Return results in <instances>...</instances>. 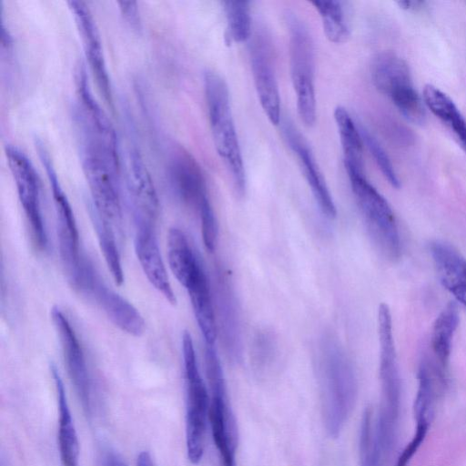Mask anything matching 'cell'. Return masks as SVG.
<instances>
[{
    "instance_id": "17",
    "label": "cell",
    "mask_w": 466,
    "mask_h": 466,
    "mask_svg": "<svg viewBox=\"0 0 466 466\" xmlns=\"http://www.w3.org/2000/svg\"><path fill=\"white\" fill-rule=\"evenodd\" d=\"M228 280L225 274H218L217 300L219 326L228 357L238 361L242 353L241 325L235 292Z\"/></svg>"
},
{
    "instance_id": "13",
    "label": "cell",
    "mask_w": 466,
    "mask_h": 466,
    "mask_svg": "<svg viewBox=\"0 0 466 466\" xmlns=\"http://www.w3.org/2000/svg\"><path fill=\"white\" fill-rule=\"evenodd\" d=\"M127 187L135 223L155 225L159 210L158 198L150 173L137 149L128 153Z\"/></svg>"
},
{
    "instance_id": "36",
    "label": "cell",
    "mask_w": 466,
    "mask_h": 466,
    "mask_svg": "<svg viewBox=\"0 0 466 466\" xmlns=\"http://www.w3.org/2000/svg\"><path fill=\"white\" fill-rule=\"evenodd\" d=\"M119 8L126 19L133 25H138L139 15L137 2L134 1H119Z\"/></svg>"
},
{
    "instance_id": "39",
    "label": "cell",
    "mask_w": 466,
    "mask_h": 466,
    "mask_svg": "<svg viewBox=\"0 0 466 466\" xmlns=\"http://www.w3.org/2000/svg\"><path fill=\"white\" fill-rule=\"evenodd\" d=\"M137 466H153L151 456L147 451L139 453L137 461Z\"/></svg>"
},
{
    "instance_id": "34",
    "label": "cell",
    "mask_w": 466,
    "mask_h": 466,
    "mask_svg": "<svg viewBox=\"0 0 466 466\" xmlns=\"http://www.w3.org/2000/svg\"><path fill=\"white\" fill-rule=\"evenodd\" d=\"M276 341L269 331L264 329L256 333L252 344V360L258 370H264L275 354Z\"/></svg>"
},
{
    "instance_id": "9",
    "label": "cell",
    "mask_w": 466,
    "mask_h": 466,
    "mask_svg": "<svg viewBox=\"0 0 466 466\" xmlns=\"http://www.w3.org/2000/svg\"><path fill=\"white\" fill-rule=\"evenodd\" d=\"M207 377L210 390L208 420L221 466H237L238 430L228 403L223 370L214 369L207 373Z\"/></svg>"
},
{
    "instance_id": "5",
    "label": "cell",
    "mask_w": 466,
    "mask_h": 466,
    "mask_svg": "<svg viewBox=\"0 0 466 466\" xmlns=\"http://www.w3.org/2000/svg\"><path fill=\"white\" fill-rule=\"evenodd\" d=\"M290 76L301 121L311 127L316 121L315 53L307 25L293 14L287 15Z\"/></svg>"
},
{
    "instance_id": "11",
    "label": "cell",
    "mask_w": 466,
    "mask_h": 466,
    "mask_svg": "<svg viewBox=\"0 0 466 466\" xmlns=\"http://www.w3.org/2000/svg\"><path fill=\"white\" fill-rule=\"evenodd\" d=\"M250 65L260 106L271 124L280 122V97L269 36L258 30L249 47Z\"/></svg>"
},
{
    "instance_id": "23",
    "label": "cell",
    "mask_w": 466,
    "mask_h": 466,
    "mask_svg": "<svg viewBox=\"0 0 466 466\" xmlns=\"http://www.w3.org/2000/svg\"><path fill=\"white\" fill-rule=\"evenodd\" d=\"M167 258L170 269L177 281L185 288L203 269L184 232L170 228L167 238Z\"/></svg>"
},
{
    "instance_id": "7",
    "label": "cell",
    "mask_w": 466,
    "mask_h": 466,
    "mask_svg": "<svg viewBox=\"0 0 466 466\" xmlns=\"http://www.w3.org/2000/svg\"><path fill=\"white\" fill-rule=\"evenodd\" d=\"M38 154L45 166L52 188L56 218L59 252L69 283L77 286L86 261L80 254L79 234L70 203L65 195L52 161L41 142L36 143Z\"/></svg>"
},
{
    "instance_id": "32",
    "label": "cell",
    "mask_w": 466,
    "mask_h": 466,
    "mask_svg": "<svg viewBox=\"0 0 466 466\" xmlns=\"http://www.w3.org/2000/svg\"><path fill=\"white\" fill-rule=\"evenodd\" d=\"M390 98L406 119L417 125L425 122V109L413 86L397 92Z\"/></svg>"
},
{
    "instance_id": "24",
    "label": "cell",
    "mask_w": 466,
    "mask_h": 466,
    "mask_svg": "<svg viewBox=\"0 0 466 466\" xmlns=\"http://www.w3.org/2000/svg\"><path fill=\"white\" fill-rule=\"evenodd\" d=\"M190 298L193 312L206 345H214L216 319L210 287L202 269L186 289Z\"/></svg>"
},
{
    "instance_id": "35",
    "label": "cell",
    "mask_w": 466,
    "mask_h": 466,
    "mask_svg": "<svg viewBox=\"0 0 466 466\" xmlns=\"http://www.w3.org/2000/svg\"><path fill=\"white\" fill-rule=\"evenodd\" d=\"M198 211L200 218L203 243L206 248L212 252L217 246L218 228L209 198L201 204Z\"/></svg>"
},
{
    "instance_id": "4",
    "label": "cell",
    "mask_w": 466,
    "mask_h": 466,
    "mask_svg": "<svg viewBox=\"0 0 466 466\" xmlns=\"http://www.w3.org/2000/svg\"><path fill=\"white\" fill-rule=\"evenodd\" d=\"M186 380V445L187 458L193 464L202 460L205 450L210 399L199 373L194 344L189 332L182 336Z\"/></svg>"
},
{
    "instance_id": "3",
    "label": "cell",
    "mask_w": 466,
    "mask_h": 466,
    "mask_svg": "<svg viewBox=\"0 0 466 466\" xmlns=\"http://www.w3.org/2000/svg\"><path fill=\"white\" fill-rule=\"evenodd\" d=\"M204 90L215 147L231 175L236 192L242 196L246 174L228 86L219 74L208 69L204 73Z\"/></svg>"
},
{
    "instance_id": "30",
    "label": "cell",
    "mask_w": 466,
    "mask_h": 466,
    "mask_svg": "<svg viewBox=\"0 0 466 466\" xmlns=\"http://www.w3.org/2000/svg\"><path fill=\"white\" fill-rule=\"evenodd\" d=\"M360 466H383L386 454L379 441L373 412L366 409L360 431Z\"/></svg>"
},
{
    "instance_id": "19",
    "label": "cell",
    "mask_w": 466,
    "mask_h": 466,
    "mask_svg": "<svg viewBox=\"0 0 466 466\" xmlns=\"http://www.w3.org/2000/svg\"><path fill=\"white\" fill-rule=\"evenodd\" d=\"M171 177L179 197L198 210L208 199L207 187L201 169L196 160L187 152L179 151L172 160Z\"/></svg>"
},
{
    "instance_id": "31",
    "label": "cell",
    "mask_w": 466,
    "mask_h": 466,
    "mask_svg": "<svg viewBox=\"0 0 466 466\" xmlns=\"http://www.w3.org/2000/svg\"><path fill=\"white\" fill-rule=\"evenodd\" d=\"M227 20V38L229 42L242 43L251 35V15L247 1L223 2Z\"/></svg>"
},
{
    "instance_id": "28",
    "label": "cell",
    "mask_w": 466,
    "mask_h": 466,
    "mask_svg": "<svg viewBox=\"0 0 466 466\" xmlns=\"http://www.w3.org/2000/svg\"><path fill=\"white\" fill-rule=\"evenodd\" d=\"M459 323V310L456 303L450 302L438 315L432 328V350L442 365L450 358L453 335Z\"/></svg>"
},
{
    "instance_id": "8",
    "label": "cell",
    "mask_w": 466,
    "mask_h": 466,
    "mask_svg": "<svg viewBox=\"0 0 466 466\" xmlns=\"http://www.w3.org/2000/svg\"><path fill=\"white\" fill-rule=\"evenodd\" d=\"M5 155L20 203L30 227L34 246L43 250L47 245L40 206V185L36 171L27 156L18 147L6 145Z\"/></svg>"
},
{
    "instance_id": "25",
    "label": "cell",
    "mask_w": 466,
    "mask_h": 466,
    "mask_svg": "<svg viewBox=\"0 0 466 466\" xmlns=\"http://www.w3.org/2000/svg\"><path fill=\"white\" fill-rule=\"evenodd\" d=\"M334 120L339 131L344 165L348 175L364 174L362 143L360 127L343 106L334 110Z\"/></svg>"
},
{
    "instance_id": "14",
    "label": "cell",
    "mask_w": 466,
    "mask_h": 466,
    "mask_svg": "<svg viewBox=\"0 0 466 466\" xmlns=\"http://www.w3.org/2000/svg\"><path fill=\"white\" fill-rule=\"evenodd\" d=\"M78 28L85 53L96 84L107 102H112V92L98 28L94 17L83 1H68Z\"/></svg>"
},
{
    "instance_id": "1",
    "label": "cell",
    "mask_w": 466,
    "mask_h": 466,
    "mask_svg": "<svg viewBox=\"0 0 466 466\" xmlns=\"http://www.w3.org/2000/svg\"><path fill=\"white\" fill-rule=\"evenodd\" d=\"M80 150L84 173L92 196V206L104 219L117 228L122 221L117 142L95 136H83L80 137Z\"/></svg>"
},
{
    "instance_id": "33",
    "label": "cell",
    "mask_w": 466,
    "mask_h": 466,
    "mask_svg": "<svg viewBox=\"0 0 466 466\" xmlns=\"http://www.w3.org/2000/svg\"><path fill=\"white\" fill-rule=\"evenodd\" d=\"M359 127L363 143L366 144L384 177L393 187L399 188L400 182L388 154L378 140L366 128Z\"/></svg>"
},
{
    "instance_id": "21",
    "label": "cell",
    "mask_w": 466,
    "mask_h": 466,
    "mask_svg": "<svg viewBox=\"0 0 466 466\" xmlns=\"http://www.w3.org/2000/svg\"><path fill=\"white\" fill-rule=\"evenodd\" d=\"M50 370L57 395L59 411L58 445L62 466H79V442L65 386L57 368L52 364Z\"/></svg>"
},
{
    "instance_id": "26",
    "label": "cell",
    "mask_w": 466,
    "mask_h": 466,
    "mask_svg": "<svg viewBox=\"0 0 466 466\" xmlns=\"http://www.w3.org/2000/svg\"><path fill=\"white\" fill-rule=\"evenodd\" d=\"M435 387L433 377L426 363L418 371V389L414 400L415 432L426 434L434 416Z\"/></svg>"
},
{
    "instance_id": "12",
    "label": "cell",
    "mask_w": 466,
    "mask_h": 466,
    "mask_svg": "<svg viewBox=\"0 0 466 466\" xmlns=\"http://www.w3.org/2000/svg\"><path fill=\"white\" fill-rule=\"evenodd\" d=\"M51 319L57 332L67 372L86 414L91 413V389L84 351L67 318L53 307Z\"/></svg>"
},
{
    "instance_id": "15",
    "label": "cell",
    "mask_w": 466,
    "mask_h": 466,
    "mask_svg": "<svg viewBox=\"0 0 466 466\" xmlns=\"http://www.w3.org/2000/svg\"><path fill=\"white\" fill-rule=\"evenodd\" d=\"M135 252L151 285L172 305L177 302L159 250L154 225L136 224Z\"/></svg>"
},
{
    "instance_id": "29",
    "label": "cell",
    "mask_w": 466,
    "mask_h": 466,
    "mask_svg": "<svg viewBox=\"0 0 466 466\" xmlns=\"http://www.w3.org/2000/svg\"><path fill=\"white\" fill-rule=\"evenodd\" d=\"M319 14L322 27L329 41L341 44L350 37V29L345 18L342 3L335 0L312 1Z\"/></svg>"
},
{
    "instance_id": "38",
    "label": "cell",
    "mask_w": 466,
    "mask_h": 466,
    "mask_svg": "<svg viewBox=\"0 0 466 466\" xmlns=\"http://www.w3.org/2000/svg\"><path fill=\"white\" fill-rule=\"evenodd\" d=\"M397 4L402 9L415 11L423 7L426 2L418 0H401L398 1Z\"/></svg>"
},
{
    "instance_id": "37",
    "label": "cell",
    "mask_w": 466,
    "mask_h": 466,
    "mask_svg": "<svg viewBox=\"0 0 466 466\" xmlns=\"http://www.w3.org/2000/svg\"><path fill=\"white\" fill-rule=\"evenodd\" d=\"M100 461V466H127L118 453L110 450L103 453Z\"/></svg>"
},
{
    "instance_id": "20",
    "label": "cell",
    "mask_w": 466,
    "mask_h": 466,
    "mask_svg": "<svg viewBox=\"0 0 466 466\" xmlns=\"http://www.w3.org/2000/svg\"><path fill=\"white\" fill-rule=\"evenodd\" d=\"M371 78L375 87L388 97L413 86L408 64L390 51L380 53L373 59Z\"/></svg>"
},
{
    "instance_id": "2",
    "label": "cell",
    "mask_w": 466,
    "mask_h": 466,
    "mask_svg": "<svg viewBox=\"0 0 466 466\" xmlns=\"http://www.w3.org/2000/svg\"><path fill=\"white\" fill-rule=\"evenodd\" d=\"M319 384L325 430L330 438H338L354 409L358 386L350 361L330 339L321 350Z\"/></svg>"
},
{
    "instance_id": "16",
    "label": "cell",
    "mask_w": 466,
    "mask_h": 466,
    "mask_svg": "<svg viewBox=\"0 0 466 466\" xmlns=\"http://www.w3.org/2000/svg\"><path fill=\"white\" fill-rule=\"evenodd\" d=\"M289 147L296 154L304 177L322 213L329 218L337 216V209L325 179L308 144L289 122L283 125Z\"/></svg>"
},
{
    "instance_id": "18",
    "label": "cell",
    "mask_w": 466,
    "mask_h": 466,
    "mask_svg": "<svg viewBox=\"0 0 466 466\" xmlns=\"http://www.w3.org/2000/svg\"><path fill=\"white\" fill-rule=\"evenodd\" d=\"M430 250L441 283L466 307V258L444 241L432 242Z\"/></svg>"
},
{
    "instance_id": "27",
    "label": "cell",
    "mask_w": 466,
    "mask_h": 466,
    "mask_svg": "<svg viewBox=\"0 0 466 466\" xmlns=\"http://www.w3.org/2000/svg\"><path fill=\"white\" fill-rule=\"evenodd\" d=\"M90 218L107 268L115 283L120 286L124 281V272L116 242L114 227L104 219L93 206L90 207Z\"/></svg>"
},
{
    "instance_id": "22",
    "label": "cell",
    "mask_w": 466,
    "mask_h": 466,
    "mask_svg": "<svg viewBox=\"0 0 466 466\" xmlns=\"http://www.w3.org/2000/svg\"><path fill=\"white\" fill-rule=\"evenodd\" d=\"M423 101L430 111L449 129L466 155V119L452 99L433 85L423 88Z\"/></svg>"
},
{
    "instance_id": "10",
    "label": "cell",
    "mask_w": 466,
    "mask_h": 466,
    "mask_svg": "<svg viewBox=\"0 0 466 466\" xmlns=\"http://www.w3.org/2000/svg\"><path fill=\"white\" fill-rule=\"evenodd\" d=\"M86 265L76 290L93 297L119 329L134 337H140L146 329L142 315L129 301L109 289L92 265L88 262Z\"/></svg>"
},
{
    "instance_id": "6",
    "label": "cell",
    "mask_w": 466,
    "mask_h": 466,
    "mask_svg": "<svg viewBox=\"0 0 466 466\" xmlns=\"http://www.w3.org/2000/svg\"><path fill=\"white\" fill-rule=\"evenodd\" d=\"M358 206L370 235L390 258L400 253V238L394 213L384 197L364 174L348 175Z\"/></svg>"
}]
</instances>
